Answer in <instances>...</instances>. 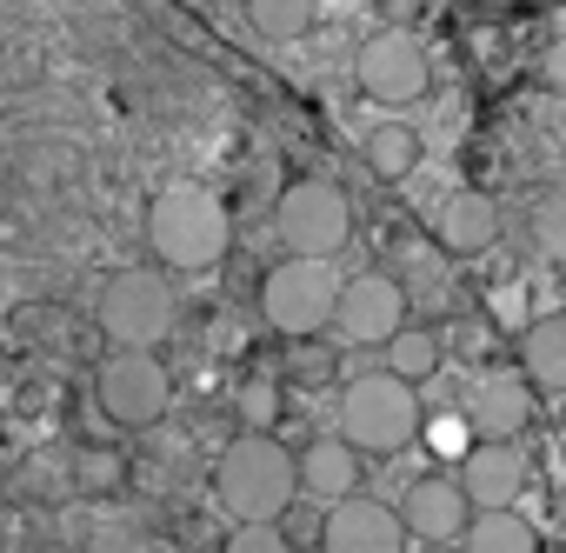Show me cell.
<instances>
[{
	"label": "cell",
	"instance_id": "1",
	"mask_svg": "<svg viewBox=\"0 0 566 553\" xmlns=\"http://www.w3.org/2000/svg\"><path fill=\"white\" fill-rule=\"evenodd\" d=\"M213 507L227 520H287L301 500V453L280 447V434H253L240 427L220 453H213Z\"/></svg>",
	"mask_w": 566,
	"mask_h": 553
},
{
	"label": "cell",
	"instance_id": "2",
	"mask_svg": "<svg viewBox=\"0 0 566 553\" xmlns=\"http://www.w3.org/2000/svg\"><path fill=\"white\" fill-rule=\"evenodd\" d=\"M174 314H180L174 273L154 253L114 267L107 281H101V294H94V321H101L107 347H160L174 334Z\"/></svg>",
	"mask_w": 566,
	"mask_h": 553
},
{
	"label": "cell",
	"instance_id": "3",
	"mask_svg": "<svg viewBox=\"0 0 566 553\" xmlns=\"http://www.w3.org/2000/svg\"><path fill=\"white\" fill-rule=\"evenodd\" d=\"M253 307L266 321V334L280 341H314L334 327V301H340V273L334 260H314V253H287L280 267H266L253 281Z\"/></svg>",
	"mask_w": 566,
	"mask_h": 553
},
{
	"label": "cell",
	"instance_id": "4",
	"mask_svg": "<svg viewBox=\"0 0 566 553\" xmlns=\"http://www.w3.org/2000/svg\"><path fill=\"white\" fill-rule=\"evenodd\" d=\"M420 394H413V380H400L394 367H380V374H354L347 387H340V434L360 447V453H374V460H394V453H407L413 440H420Z\"/></svg>",
	"mask_w": 566,
	"mask_h": 553
},
{
	"label": "cell",
	"instance_id": "5",
	"mask_svg": "<svg viewBox=\"0 0 566 553\" xmlns=\"http://www.w3.org/2000/svg\"><path fill=\"white\" fill-rule=\"evenodd\" d=\"M273 233L287 253H314V260H340V247L354 240V200L340 180L327 174H294L273 194Z\"/></svg>",
	"mask_w": 566,
	"mask_h": 553
},
{
	"label": "cell",
	"instance_id": "6",
	"mask_svg": "<svg viewBox=\"0 0 566 553\" xmlns=\"http://www.w3.org/2000/svg\"><path fill=\"white\" fill-rule=\"evenodd\" d=\"M94 394L120 434H147L174 414V374L154 347H107V361L94 367Z\"/></svg>",
	"mask_w": 566,
	"mask_h": 553
},
{
	"label": "cell",
	"instance_id": "7",
	"mask_svg": "<svg viewBox=\"0 0 566 553\" xmlns=\"http://www.w3.org/2000/svg\"><path fill=\"white\" fill-rule=\"evenodd\" d=\"M354 81L367 101L380 107H420L433 94V61H427V41L413 28H374L360 48H354Z\"/></svg>",
	"mask_w": 566,
	"mask_h": 553
},
{
	"label": "cell",
	"instance_id": "8",
	"mask_svg": "<svg viewBox=\"0 0 566 553\" xmlns=\"http://www.w3.org/2000/svg\"><path fill=\"white\" fill-rule=\"evenodd\" d=\"M407 307H413V294H407L400 273L367 267V273H354V281H340L334 334H340V347H387L407 327Z\"/></svg>",
	"mask_w": 566,
	"mask_h": 553
},
{
	"label": "cell",
	"instance_id": "9",
	"mask_svg": "<svg viewBox=\"0 0 566 553\" xmlns=\"http://www.w3.org/2000/svg\"><path fill=\"white\" fill-rule=\"evenodd\" d=\"M413 533L400 520V507L387 500H367V493H347L321 513V553H407Z\"/></svg>",
	"mask_w": 566,
	"mask_h": 553
},
{
	"label": "cell",
	"instance_id": "10",
	"mask_svg": "<svg viewBox=\"0 0 566 553\" xmlns=\"http://www.w3.org/2000/svg\"><path fill=\"white\" fill-rule=\"evenodd\" d=\"M400 520H407L413 546H420V540H460L467 520H473V500H467L460 473H420V480H407V493H400Z\"/></svg>",
	"mask_w": 566,
	"mask_h": 553
},
{
	"label": "cell",
	"instance_id": "11",
	"mask_svg": "<svg viewBox=\"0 0 566 553\" xmlns=\"http://www.w3.org/2000/svg\"><path fill=\"white\" fill-rule=\"evenodd\" d=\"M533 407H539V387L526 374H486L467 394V427L473 440H520L533 427Z\"/></svg>",
	"mask_w": 566,
	"mask_h": 553
},
{
	"label": "cell",
	"instance_id": "12",
	"mask_svg": "<svg viewBox=\"0 0 566 553\" xmlns=\"http://www.w3.org/2000/svg\"><path fill=\"white\" fill-rule=\"evenodd\" d=\"M433 240H440V253H453V260L486 253V247L500 240V200L480 194V187H453V194L433 207Z\"/></svg>",
	"mask_w": 566,
	"mask_h": 553
},
{
	"label": "cell",
	"instance_id": "13",
	"mask_svg": "<svg viewBox=\"0 0 566 553\" xmlns=\"http://www.w3.org/2000/svg\"><path fill=\"white\" fill-rule=\"evenodd\" d=\"M460 487L473 507H513L526 487V453L513 440H473L460 453Z\"/></svg>",
	"mask_w": 566,
	"mask_h": 553
},
{
	"label": "cell",
	"instance_id": "14",
	"mask_svg": "<svg viewBox=\"0 0 566 553\" xmlns=\"http://www.w3.org/2000/svg\"><path fill=\"white\" fill-rule=\"evenodd\" d=\"M360 467H367V453H360L347 434H334V440L321 434V440L301 447V493L321 500V507H334V500L360 493Z\"/></svg>",
	"mask_w": 566,
	"mask_h": 553
},
{
	"label": "cell",
	"instance_id": "15",
	"mask_svg": "<svg viewBox=\"0 0 566 553\" xmlns=\"http://www.w3.org/2000/svg\"><path fill=\"white\" fill-rule=\"evenodd\" d=\"M520 374L539 394H566V314H539L520 327Z\"/></svg>",
	"mask_w": 566,
	"mask_h": 553
},
{
	"label": "cell",
	"instance_id": "16",
	"mask_svg": "<svg viewBox=\"0 0 566 553\" xmlns=\"http://www.w3.org/2000/svg\"><path fill=\"white\" fill-rule=\"evenodd\" d=\"M467 553H539V526L513 507H473L467 533H460Z\"/></svg>",
	"mask_w": 566,
	"mask_h": 553
},
{
	"label": "cell",
	"instance_id": "17",
	"mask_svg": "<svg viewBox=\"0 0 566 553\" xmlns=\"http://www.w3.org/2000/svg\"><path fill=\"white\" fill-rule=\"evenodd\" d=\"M420 134L407 127V121H380V127H367L360 134V160L374 167V180H413V167H420Z\"/></svg>",
	"mask_w": 566,
	"mask_h": 553
},
{
	"label": "cell",
	"instance_id": "18",
	"mask_svg": "<svg viewBox=\"0 0 566 553\" xmlns=\"http://www.w3.org/2000/svg\"><path fill=\"white\" fill-rule=\"evenodd\" d=\"M321 14V0H240V21L253 41H301Z\"/></svg>",
	"mask_w": 566,
	"mask_h": 553
},
{
	"label": "cell",
	"instance_id": "19",
	"mask_svg": "<svg viewBox=\"0 0 566 553\" xmlns=\"http://www.w3.org/2000/svg\"><path fill=\"white\" fill-rule=\"evenodd\" d=\"M380 354H387V367H394L400 380H413V387H420V380H433V374H440V361H447L440 334H433V327H413V321H407Z\"/></svg>",
	"mask_w": 566,
	"mask_h": 553
},
{
	"label": "cell",
	"instance_id": "20",
	"mask_svg": "<svg viewBox=\"0 0 566 553\" xmlns=\"http://www.w3.org/2000/svg\"><path fill=\"white\" fill-rule=\"evenodd\" d=\"M280 407H287V400H280V380H240L233 387V420L253 427V434H273L280 427Z\"/></svg>",
	"mask_w": 566,
	"mask_h": 553
},
{
	"label": "cell",
	"instance_id": "21",
	"mask_svg": "<svg viewBox=\"0 0 566 553\" xmlns=\"http://www.w3.org/2000/svg\"><path fill=\"white\" fill-rule=\"evenodd\" d=\"M526 233H533V253L566 267V194H546L533 213H526Z\"/></svg>",
	"mask_w": 566,
	"mask_h": 553
},
{
	"label": "cell",
	"instance_id": "22",
	"mask_svg": "<svg viewBox=\"0 0 566 553\" xmlns=\"http://www.w3.org/2000/svg\"><path fill=\"white\" fill-rule=\"evenodd\" d=\"M220 553H294V533H287V520H233Z\"/></svg>",
	"mask_w": 566,
	"mask_h": 553
},
{
	"label": "cell",
	"instance_id": "23",
	"mask_svg": "<svg viewBox=\"0 0 566 553\" xmlns=\"http://www.w3.org/2000/svg\"><path fill=\"white\" fill-rule=\"evenodd\" d=\"M539 87L566 101V34H553V41L539 48Z\"/></svg>",
	"mask_w": 566,
	"mask_h": 553
},
{
	"label": "cell",
	"instance_id": "24",
	"mask_svg": "<svg viewBox=\"0 0 566 553\" xmlns=\"http://www.w3.org/2000/svg\"><path fill=\"white\" fill-rule=\"evenodd\" d=\"M420 8H427V0H374V14H380V21H394V28H407Z\"/></svg>",
	"mask_w": 566,
	"mask_h": 553
},
{
	"label": "cell",
	"instance_id": "25",
	"mask_svg": "<svg viewBox=\"0 0 566 553\" xmlns=\"http://www.w3.org/2000/svg\"><path fill=\"white\" fill-rule=\"evenodd\" d=\"M407 553H413V546H407ZM420 553H467V546H460V540H420Z\"/></svg>",
	"mask_w": 566,
	"mask_h": 553
},
{
	"label": "cell",
	"instance_id": "26",
	"mask_svg": "<svg viewBox=\"0 0 566 553\" xmlns=\"http://www.w3.org/2000/svg\"><path fill=\"white\" fill-rule=\"evenodd\" d=\"M480 8H506V0H480Z\"/></svg>",
	"mask_w": 566,
	"mask_h": 553
},
{
	"label": "cell",
	"instance_id": "27",
	"mask_svg": "<svg viewBox=\"0 0 566 553\" xmlns=\"http://www.w3.org/2000/svg\"><path fill=\"white\" fill-rule=\"evenodd\" d=\"M559 140H566V121H559Z\"/></svg>",
	"mask_w": 566,
	"mask_h": 553
}]
</instances>
